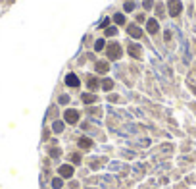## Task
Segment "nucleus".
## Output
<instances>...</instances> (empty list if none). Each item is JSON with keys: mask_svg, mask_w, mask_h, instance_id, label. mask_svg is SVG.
Listing matches in <instances>:
<instances>
[{"mask_svg": "<svg viewBox=\"0 0 196 189\" xmlns=\"http://www.w3.org/2000/svg\"><path fill=\"white\" fill-rule=\"evenodd\" d=\"M71 162L79 164V162H81V154H77V152H75V154H71Z\"/></svg>", "mask_w": 196, "mask_h": 189, "instance_id": "17", "label": "nucleus"}, {"mask_svg": "<svg viewBox=\"0 0 196 189\" xmlns=\"http://www.w3.org/2000/svg\"><path fill=\"white\" fill-rule=\"evenodd\" d=\"M106 35H108V37H114V35H115V27H108Z\"/></svg>", "mask_w": 196, "mask_h": 189, "instance_id": "19", "label": "nucleus"}, {"mask_svg": "<svg viewBox=\"0 0 196 189\" xmlns=\"http://www.w3.org/2000/svg\"><path fill=\"white\" fill-rule=\"evenodd\" d=\"M108 23H110V20H104V21H102V23H100V27H102V29H104V27H106Z\"/></svg>", "mask_w": 196, "mask_h": 189, "instance_id": "25", "label": "nucleus"}, {"mask_svg": "<svg viewBox=\"0 0 196 189\" xmlns=\"http://www.w3.org/2000/svg\"><path fill=\"white\" fill-rule=\"evenodd\" d=\"M65 83L69 85V87H79V77H77L75 73H69V75L65 77Z\"/></svg>", "mask_w": 196, "mask_h": 189, "instance_id": "7", "label": "nucleus"}, {"mask_svg": "<svg viewBox=\"0 0 196 189\" xmlns=\"http://www.w3.org/2000/svg\"><path fill=\"white\" fill-rule=\"evenodd\" d=\"M52 187H54V189H60V187H62V180H58V177H56V180L52 182Z\"/></svg>", "mask_w": 196, "mask_h": 189, "instance_id": "18", "label": "nucleus"}, {"mask_svg": "<svg viewBox=\"0 0 196 189\" xmlns=\"http://www.w3.org/2000/svg\"><path fill=\"white\" fill-rule=\"evenodd\" d=\"M50 156H60V149H52L50 150Z\"/></svg>", "mask_w": 196, "mask_h": 189, "instance_id": "22", "label": "nucleus"}, {"mask_svg": "<svg viewBox=\"0 0 196 189\" xmlns=\"http://www.w3.org/2000/svg\"><path fill=\"white\" fill-rule=\"evenodd\" d=\"M81 100L85 102V104H92V102H96V97L92 95V93H85L81 97Z\"/></svg>", "mask_w": 196, "mask_h": 189, "instance_id": "8", "label": "nucleus"}, {"mask_svg": "<svg viewBox=\"0 0 196 189\" xmlns=\"http://www.w3.org/2000/svg\"><path fill=\"white\" fill-rule=\"evenodd\" d=\"M129 54L139 58V56H140V46L139 45H131V46H129Z\"/></svg>", "mask_w": 196, "mask_h": 189, "instance_id": "11", "label": "nucleus"}, {"mask_svg": "<svg viewBox=\"0 0 196 189\" xmlns=\"http://www.w3.org/2000/svg\"><path fill=\"white\" fill-rule=\"evenodd\" d=\"M87 85H89L90 89H92V91H94L96 87H98V81H96L94 77H89V81H87Z\"/></svg>", "mask_w": 196, "mask_h": 189, "instance_id": "14", "label": "nucleus"}, {"mask_svg": "<svg viewBox=\"0 0 196 189\" xmlns=\"http://www.w3.org/2000/svg\"><path fill=\"white\" fill-rule=\"evenodd\" d=\"M63 118H65L67 124H77V122H79V112L77 110H65Z\"/></svg>", "mask_w": 196, "mask_h": 189, "instance_id": "3", "label": "nucleus"}, {"mask_svg": "<svg viewBox=\"0 0 196 189\" xmlns=\"http://www.w3.org/2000/svg\"><path fill=\"white\" fill-rule=\"evenodd\" d=\"M60 176L71 177V176H73V166H69V164H63V166H60Z\"/></svg>", "mask_w": 196, "mask_h": 189, "instance_id": "4", "label": "nucleus"}, {"mask_svg": "<svg viewBox=\"0 0 196 189\" xmlns=\"http://www.w3.org/2000/svg\"><path fill=\"white\" fill-rule=\"evenodd\" d=\"M127 31H129V35L135 37V39H140V37H142V31H140V27H137V25H129Z\"/></svg>", "mask_w": 196, "mask_h": 189, "instance_id": "5", "label": "nucleus"}, {"mask_svg": "<svg viewBox=\"0 0 196 189\" xmlns=\"http://www.w3.org/2000/svg\"><path fill=\"white\" fill-rule=\"evenodd\" d=\"M146 31L152 33V35L158 33V21H156V20H148V21H146Z\"/></svg>", "mask_w": 196, "mask_h": 189, "instance_id": "6", "label": "nucleus"}, {"mask_svg": "<svg viewBox=\"0 0 196 189\" xmlns=\"http://www.w3.org/2000/svg\"><path fill=\"white\" fill-rule=\"evenodd\" d=\"M142 6H144V10H150V8H152V0H144Z\"/></svg>", "mask_w": 196, "mask_h": 189, "instance_id": "20", "label": "nucleus"}, {"mask_svg": "<svg viewBox=\"0 0 196 189\" xmlns=\"http://www.w3.org/2000/svg\"><path fill=\"white\" fill-rule=\"evenodd\" d=\"M79 147H81V149H90V147H92V141L87 139V137H81V139H79Z\"/></svg>", "mask_w": 196, "mask_h": 189, "instance_id": "10", "label": "nucleus"}, {"mask_svg": "<svg viewBox=\"0 0 196 189\" xmlns=\"http://www.w3.org/2000/svg\"><path fill=\"white\" fill-rule=\"evenodd\" d=\"M102 48H104V39H98L94 45V50H102Z\"/></svg>", "mask_w": 196, "mask_h": 189, "instance_id": "16", "label": "nucleus"}, {"mask_svg": "<svg viewBox=\"0 0 196 189\" xmlns=\"http://www.w3.org/2000/svg\"><path fill=\"white\" fill-rule=\"evenodd\" d=\"M112 87H114V81H112V79H104V81H102V89H104V91H112Z\"/></svg>", "mask_w": 196, "mask_h": 189, "instance_id": "12", "label": "nucleus"}, {"mask_svg": "<svg viewBox=\"0 0 196 189\" xmlns=\"http://www.w3.org/2000/svg\"><path fill=\"white\" fill-rule=\"evenodd\" d=\"M52 127H54V131H56V133H60V131L63 129V122H54V125H52Z\"/></svg>", "mask_w": 196, "mask_h": 189, "instance_id": "15", "label": "nucleus"}, {"mask_svg": "<svg viewBox=\"0 0 196 189\" xmlns=\"http://www.w3.org/2000/svg\"><path fill=\"white\" fill-rule=\"evenodd\" d=\"M156 10H158V16H164V6H162V4H158Z\"/></svg>", "mask_w": 196, "mask_h": 189, "instance_id": "23", "label": "nucleus"}, {"mask_svg": "<svg viewBox=\"0 0 196 189\" xmlns=\"http://www.w3.org/2000/svg\"><path fill=\"white\" fill-rule=\"evenodd\" d=\"M106 54H108V58L110 60H117L121 56V46L117 45V43H110L106 48Z\"/></svg>", "mask_w": 196, "mask_h": 189, "instance_id": "1", "label": "nucleus"}, {"mask_svg": "<svg viewBox=\"0 0 196 189\" xmlns=\"http://www.w3.org/2000/svg\"><path fill=\"white\" fill-rule=\"evenodd\" d=\"M114 21L117 23V25H123V23H125V16H123V14H115V16H114Z\"/></svg>", "mask_w": 196, "mask_h": 189, "instance_id": "13", "label": "nucleus"}, {"mask_svg": "<svg viewBox=\"0 0 196 189\" xmlns=\"http://www.w3.org/2000/svg\"><path fill=\"white\" fill-rule=\"evenodd\" d=\"M110 70V64L108 62H96V72L98 73H106Z\"/></svg>", "mask_w": 196, "mask_h": 189, "instance_id": "9", "label": "nucleus"}, {"mask_svg": "<svg viewBox=\"0 0 196 189\" xmlns=\"http://www.w3.org/2000/svg\"><path fill=\"white\" fill-rule=\"evenodd\" d=\"M60 102H62V104H65V102H69V97H65V95H63V97L60 98Z\"/></svg>", "mask_w": 196, "mask_h": 189, "instance_id": "24", "label": "nucleus"}, {"mask_svg": "<svg viewBox=\"0 0 196 189\" xmlns=\"http://www.w3.org/2000/svg\"><path fill=\"white\" fill-rule=\"evenodd\" d=\"M167 6H169V14L173 16V18H177L179 14H181V10H183L181 0H169V2H167Z\"/></svg>", "mask_w": 196, "mask_h": 189, "instance_id": "2", "label": "nucleus"}, {"mask_svg": "<svg viewBox=\"0 0 196 189\" xmlns=\"http://www.w3.org/2000/svg\"><path fill=\"white\" fill-rule=\"evenodd\" d=\"M133 8H135V4H133V2H127V4H125V12H131Z\"/></svg>", "mask_w": 196, "mask_h": 189, "instance_id": "21", "label": "nucleus"}]
</instances>
